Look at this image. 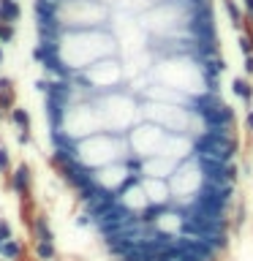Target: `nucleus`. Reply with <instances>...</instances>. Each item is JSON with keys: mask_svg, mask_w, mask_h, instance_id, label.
Instances as JSON below:
<instances>
[{"mask_svg": "<svg viewBox=\"0 0 253 261\" xmlns=\"http://www.w3.org/2000/svg\"><path fill=\"white\" fill-rule=\"evenodd\" d=\"M57 57L65 71H85L104 57H120V44L109 28L101 30H63L57 41Z\"/></svg>", "mask_w": 253, "mask_h": 261, "instance_id": "nucleus-1", "label": "nucleus"}, {"mask_svg": "<svg viewBox=\"0 0 253 261\" xmlns=\"http://www.w3.org/2000/svg\"><path fill=\"white\" fill-rule=\"evenodd\" d=\"M95 109L101 114V125L109 134H122L125 136L136 122H142V109H139V98L128 93V87L101 93L93 98Z\"/></svg>", "mask_w": 253, "mask_h": 261, "instance_id": "nucleus-2", "label": "nucleus"}, {"mask_svg": "<svg viewBox=\"0 0 253 261\" xmlns=\"http://www.w3.org/2000/svg\"><path fill=\"white\" fill-rule=\"evenodd\" d=\"M131 152L128 147V136L122 134H109V130H101V134L85 136L73 144V158H77L85 169H101L109 166V163L122 161Z\"/></svg>", "mask_w": 253, "mask_h": 261, "instance_id": "nucleus-3", "label": "nucleus"}, {"mask_svg": "<svg viewBox=\"0 0 253 261\" xmlns=\"http://www.w3.org/2000/svg\"><path fill=\"white\" fill-rule=\"evenodd\" d=\"M57 22L63 30H101L112 24V8L101 0H60Z\"/></svg>", "mask_w": 253, "mask_h": 261, "instance_id": "nucleus-4", "label": "nucleus"}, {"mask_svg": "<svg viewBox=\"0 0 253 261\" xmlns=\"http://www.w3.org/2000/svg\"><path fill=\"white\" fill-rule=\"evenodd\" d=\"M60 130L68 139H73V142H79V139H85V136H93V134H101L104 130L101 114H98L93 98L68 103V109L63 114V122H60Z\"/></svg>", "mask_w": 253, "mask_h": 261, "instance_id": "nucleus-5", "label": "nucleus"}, {"mask_svg": "<svg viewBox=\"0 0 253 261\" xmlns=\"http://www.w3.org/2000/svg\"><path fill=\"white\" fill-rule=\"evenodd\" d=\"M125 136H128V147H131L134 155H139V158H153V155L163 152L166 139H169V130L155 125V122L142 120V122H136Z\"/></svg>", "mask_w": 253, "mask_h": 261, "instance_id": "nucleus-6", "label": "nucleus"}, {"mask_svg": "<svg viewBox=\"0 0 253 261\" xmlns=\"http://www.w3.org/2000/svg\"><path fill=\"white\" fill-rule=\"evenodd\" d=\"M128 177H131V174H128V169H125V163H122V161L90 171V179H93V185L101 188V191H106V193H112V196L128 182Z\"/></svg>", "mask_w": 253, "mask_h": 261, "instance_id": "nucleus-7", "label": "nucleus"}, {"mask_svg": "<svg viewBox=\"0 0 253 261\" xmlns=\"http://www.w3.org/2000/svg\"><path fill=\"white\" fill-rule=\"evenodd\" d=\"M33 179H36V174H33V166L28 161L16 163V166L11 169V174H8V188L22 196V199H30L33 196Z\"/></svg>", "mask_w": 253, "mask_h": 261, "instance_id": "nucleus-8", "label": "nucleus"}, {"mask_svg": "<svg viewBox=\"0 0 253 261\" xmlns=\"http://www.w3.org/2000/svg\"><path fill=\"white\" fill-rule=\"evenodd\" d=\"M142 188L147 201L155 207H171V188L169 179H155V177H142Z\"/></svg>", "mask_w": 253, "mask_h": 261, "instance_id": "nucleus-9", "label": "nucleus"}, {"mask_svg": "<svg viewBox=\"0 0 253 261\" xmlns=\"http://www.w3.org/2000/svg\"><path fill=\"white\" fill-rule=\"evenodd\" d=\"M180 161H171L166 155H153V158H142V177H155V179H169L174 174Z\"/></svg>", "mask_w": 253, "mask_h": 261, "instance_id": "nucleus-10", "label": "nucleus"}, {"mask_svg": "<svg viewBox=\"0 0 253 261\" xmlns=\"http://www.w3.org/2000/svg\"><path fill=\"white\" fill-rule=\"evenodd\" d=\"M16 106V85L11 76L0 73V120H8V112Z\"/></svg>", "mask_w": 253, "mask_h": 261, "instance_id": "nucleus-11", "label": "nucleus"}, {"mask_svg": "<svg viewBox=\"0 0 253 261\" xmlns=\"http://www.w3.org/2000/svg\"><path fill=\"white\" fill-rule=\"evenodd\" d=\"M232 93L240 98V101L248 106V109L253 106V82H250L248 76H234V79H232Z\"/></svg>", "mask_w": 253, "mask_h": 261, "instance_id": "nucleus-12", "label": "nucleus"}, {"mask_svg": "<svg viewBox=\"0 0 253 261\" xmlns=\"http://www.w3.org/2000/svg\"><path fill=\"white\" fill-rule=\"evenodd\" d=\"M22 19V6L19 0H0V22L16 24Z\"/></svg>", "mask_w": 253, "mask_h": 261, "instance_id": "nucleus-13", "label": "nucleus"}, {"mask_svg": "<svg viewBox=\"0 0 253 261\" xmlns=\"http://www.w3.org/2000/svg\"><path fill=\"white\" fill-rule=\"evenodd\" d=\"M8 122L16 128V130H33V120H30V112L24 106L16 103L11 112H8Z\"/></svg>", "mask_w": 253, "mask_h": 261, "instance_id": "nucleus-14", "label": "nucleus"}, {"mask_svg": "<svg viewBox=\"0 0 253 261\" xmlns=\"http://www.w3.org/2000/svg\"><path fill=\"white\" fill-rule=\"evenodd\" d=\"M223 11H226V16H229V22H232V28L242 33V24H245L242 6L237 3V0H223Z\"/></svg>", "mask_w": 253, "mask_h": 261, "instance_id": "nucleus-15", "label": "nucleus"}, {"mask_svg": "<svg viewBox=\"0 0 253 261\" xmlns=\"http://www.w3.org/2000/svg\"><path fill=\"white\" fill-rule=\"evenodd\" d=\"M16 41V24H6V22H0V44H14Z\"/></svg>", "mask_w": 253, "mask_h": 261, "instance_id": "nucleus-16", "label": "nucleus"}, {"mask_svg": "<svg viewBox=\"0 0 253 261\" xmlns=\"http://www.w3.org/2000/svg\"><path fill=\"white\" fill-rule=\"evenodd\" d=\"M11 169H14V163H11V152H8V147L6 144H0V174H11Z\"/></svg>", "mask_w": 253, "mask_h": 261, "instance_id": "nucleus-17", "label": "nucleus"}, {"mask_svg": "<svg viewBox=\"0 0 253 261\" xmlns=\"http://www.w3.org/2000/svg\"><path fill=\"white\" fill-rule=\"evenodd\" d=\"M237 46H240L242 57L253 55V41H250V36H245V33H240V38H237Z\"/></svg>", "mask_w": 253, "mask_h": 261, "instance_id": "nucleus-18", "label": "nucleus"}, {"mask_svg": "<svg viewBox=\"0 0 253 261\" xmlns=\"http://www.w3.org/2000/svg\"><path fill=\"white\" fill-rule=\"evenodd\" d=\"M16 144H19V147H30L33 144V130H16Z\"/></svg>", "mask_w": 253, "mask_h": 261, "instance_id": "nucleus-19", "label": "nucleus"}, {"mask_svg": "<svg viewBox=\"0 0 253 261\" xmlns=\"http://www.w3.org/2000/svg\"><path fill=\"white\" fill-rule=\"evenodd\" d=\"M242 71H245V76H253V55L242 57Z\"/></svg>", "mask_w": 253, "mask_h": 261, "instance_id": "nucleus-20", "label": "nucleus"}, {"mask_svg": "<svg viewBox=\"0 0 253 261\" xmlns=\"http://www.w3.org/2000/svg\"><path fill=\"white\" fill-rule=\"evenodd\" d=\"M36 90H38V93H46V90H49V79L44 76V79H36Z\"/></svg>", "mask_w": 253, "mask_h": 261, "instance_id": "nucleus-21", "label": "nucleus"}, {"mask_svg": "<svg viewBox=\"0 0 253 261\" xmlns=\"http://www.w3.org/2000/svg\"><path fill=\"white\" fill-rule=\"evenodd\" d=\"M240 6H242V11L248 16H253V0H240Z\"/></svg>", "mask_w": 253, "mask_h": 261, "instance_id": "nucleus-22", "label": "nucleus"}, {"mask_svg": "<svg viewBox=\"0 0 253 261\" xmlns=\"http://www.w3.org/2000/svg\"><path fill=\"white\" fill-rule=\"evenodd\" d=\"M245 128L253 134V109H248V114H245Z\"/></svg>", "mask_w": 253, "mask_h": 261, "instance_id": "nucleus-23", "label": "nucleus"}, {"mask_svg": "<svg viewBox=\"0 0 253 261\" xmlns=\"http://www.w3.org/2000/svg\"><path fill=\"white\" fill-rule=\"evenodd\" d=\"M3 60H6V46L0 44V65H3Z\"/></svg>", "mask_w": 253, "mask_h": 261, "instance_id": "nucleus-24", "label": "nucleus"}]
</instances>
